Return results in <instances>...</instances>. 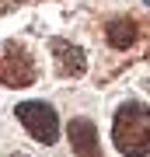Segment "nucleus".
Segmentation results:
<instances>
[{
  "label": "nucleus",
  "mask_w": 150,
  "mask_h": 157,
  "mask_svg": "<svg viewBox=\"0 0 150 157\" xmlns=\"http://www.w3.org/2000/svg\"><path fill=\"white\" fill-rule=\"evenodd\" d=\"M112 143L122 157H150V105L122 101L112 115Z\"/></svg>",
  "instance_id": "obj_1"
},
{
  "label": "nucleus",
  "mask_w": 150,
  "mask_h": 157,
  "mask_svg": "<svg viewBox=\"0 0 150 157\" xmlns=\"http://www.w3.org/2000/svg\"><path fill=\"white\" fill-rule=\"evenodd\" d=\"M14 115L39 143L52 147L60 140V115H56V108L49 101H21V105L14 108Z\"/></svg>",
  "instance_id": "obj_2"
},
{
  "label": "nucleus",
  "mask_w": 150,
  "mask_h": 157,
  "mask_svg": "<svg viewBox=\"0 0 150 157\" xmlns=\"http://www.w3.org/2000/svg\"><path fill=\"white\" fill-rule=\"evenodd\" d=\"M39 80V67H35L32 52L21 42H7L0 49V84L4 87H28Z\"/></svg>",
  "instance_id": "obj_3"
},
{
  "label": "nucleus",
  "mask_w": 150,
  "mask_h": 157,
  "mask_svg": "<svg viewBox=\"0 0 150 157\" xmlns=\"http://www.w3.org/2000/svg\"><path fill=\"white\" fill-rule=\"evenodd\" d=\"M49 52L56 59V70L63 73V77H84L87 73V56H84L80 45H73L70 39H49Z\"/></svg>",
  "instance_id": "obj_4"
},
{
  "label": "nucleus",
  "mask_w": 150,
  "mask_h": 157,
  "mask_svg": "<svg viewBox=\"0 0 150 157\" xmlns=\"http://www.w3.org/2000/svg\"><path fill=\"white\" fill-rule=\"evenodd\" d=\"M67 136H70V147L77 157H101V147H98V129L91 119H70L67 126Z\"/></svg>",
  "instance_id": "obj_5"
},
{
  "label": "nucleus",
  "mask_w": 150,
  "mask_h": 157,
  "mask_svg": "<svg viewBox=\"0 0 150 157\" xmlns=\"http://www.w3.org/2000/svg\"><path fill=\"white\" fill-rule=\"evenodd\" d=\"M140 35H143V25L136 21V17H112V21L105 25V42L108 49H133V45L140 42Z\"/></svg>",
  "instance_id": "obj_6"
},
{
  "label": "nucleus",
  "mask_w": 150,
  "mask_h": 157,
  "mask_svg": "<svg viewBox=\"0 0 150 157\" xmlns=\"http://www.w3.org/2000/svg\"><path fill=\"white\" fill-rule=\"evenodd\" d=\"M17 4H25V0H0V7H17Z\"/></svg>",
  "instance_id": "obj_7"
},
{
  "label": "nucleus",
  "mask_w": 150,
  "mask_h": 157,
  "mask_svg": "<svg viewBox=\"0 0 150 157\" xmlns=\"http://www.w3.org/2000/svg\"><path fill=\"white\" fill-rule=\"evenodd\" d=\"M11 157H28V154H11Z\"/></svg>",
  "instance_id": "obj_8"
},
{
  "label": "nucleus",
  "mask_w": 150,
  "mask_h": 157,
  "mask_svg": "<svg viewBox=\"0 0 150 157\" xmlns=\"http://www.w3.org/2000/svg\"><path fill=\"white\" fill-rule=\"evenodd\" d=\"M147 63H150V52H147Z\"/></svg>",
  "instance_id": "obj_9"
},
{
  "label": "nucleus",
  "mask_w": 150,
  "mask_h": 157,
  "mask_svg": "<svg viewBox=\"0 0 150 157\" xmlns=\"http://www.w3.org/2000/svg\"><path fill=\"white\" fill-rule=\"evenodd\" d=\"M147 7H150V0H147Z\"/></svg>",
  "instance_id": "obj_10"
}]
</instances>
